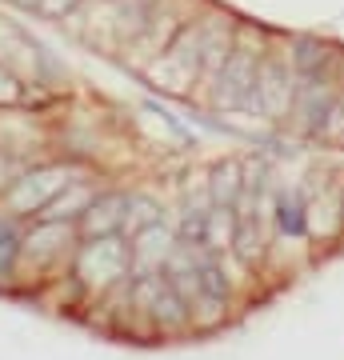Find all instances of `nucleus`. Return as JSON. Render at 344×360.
Masks as SVG:
<instances>
[{
    "label": "nucleus",
    "mask_w": 344,
    "mask_h": 360,
    "mask_svg": "<svg viewBox=\"0 0 344 360\" xmlns=\"http://www.w3.org/2000/svg\"><path fill=\"white\" fill-rule=\"evenodd\" d=\"M80 0H40V13L44 16H68Z\"/></svg>",
    "instance_id": "nucleus-13"
},
{
    "label": "nucleus",
    "mask_w": 344,
    "mask_h": 360,
    "mask_svg": "<svg viewBox=\"0 0 344 360\" xmlns=\"http://www.w3.org/2000/svg\"><path fill=\"white\" fill-rule=\"evenodd\" d=\"M177 232L168 229L165 220H156V224H148V229L132 232V276H153V272H165L168 264V252L177 248Z\"/></svg>",
    "instance_id": "nucleus-4"
},
{
    "label": "nucleus",
    "mask_w": 344,
    "mask_h": 360,
    "mask_svg": "<svg viewBox=\"0 0 344 360\" xmlns=\"http://www.w3.org/2000/svg\"><path fill=\"white\" fill-rule=\"evenodd\" d=\"M125 208H128V196L125 193H101L84 208L80 217V232L84 236H113V232H125Z\"/></svg>",
    "instance_id": "nucleus-7"
},
{
    "label": "nucleus",
    "mask_w": 344,
    "mask_h": 360,
    "mask_svg": "<svg viewBox=\"0 0 344 360\" xmlns=\"http://www.w3.org/2000/svg\"><path fill=\"white\" fill-rule=\"evenodd\" d=\"M156 220H165V212H160V205H156L153 196H144V193H132V196H128L125 232H141V229H148V224H156Z\"/></svg>",
    "instance_id": "nucleus-11"
},
{
    "label": "nucleus",
    "mask_w": 344,
    "mask_h": 360,
    "mask_svg": "<svg viewBox=\"0 0 344 360\" xmlns=\"http://www.w3.org/2000/svg\"><path fill=\"white\" fill-rule=\"evenodd\" d=\"M96 200V193H92L89 184H64L60 193L52 196L49 205L40 208L37 220H80L84 217V208Z\"/></svg>",
    "instance_id": "nucleus-10"
},
{
    "label": "nucleus",
    "mask_w": 344,
    "mask_h": 360,
    "mask_svg": "<svg viewBox=\"0 0 344 360\" xmlns=\"http://www.w3.org/2000/svg\"><path fill=\"white\" fill-rule=\"evenodd\" d=\"M344 232V184L332 180L329 188L308 196V236L312 240H336Z\"/></svg>",
    "instance_id": "nucleus-5"
},
{
    "label": "nucleus",
    "mask_w": 344,
    "mask_h": 360,
    "mask_svg": "<svg viewBox=\"0 0 344 360\" xmlns=\"http://www.w3.org/2000/svg\"><path fill=\"white\" fill-rule=\"evenodd\" d=\"M272 224L284 236H308V196L300 188H281L272 200Z\"/></svg>",
    "instance_id": "nucleus-8"
},
{
    "label": "nucleus",
    "mask_w": 344,
    "mask_h": 360,
    "mask_svg": "<svg viewBox=\"0 0 344 360\" xmlns=\"http://www.w3.org/2000/svg\"><path fill=\"white\" fill-rule=\"evenodd\" d=\"M296 84H300V77L293 68V56L288 52H265V60L256 68V89H253L248 112L268 120V124H288Z\"/></svg>",
    "instance_id": "nucleus-2"
},
{
    "label": "nucleus",
    "mask_w": 344,
    "mask_h": 360,
    "mask_svg": "<svg viewBox=\"0 0 344 360\" xmlns=\"http://www.w3.org/2000/svg\"><path fill=\"white\" fill-rule=\"evenodd\" d=\"M260 60H265L260 37L248 32V28H236V44H232L229 60L220 68V77L212 80V108H217V112H248Z\"/></svg>",
    "instance_id": "nucleus-1"
},
{
    "label": "nucleus",
    "mask_w": 344,
    "mask_h": 360,
    "mask_svg": "<svg viewBox=\"0 0 344 360\" xmlns=\"http://www.w3.org/2000/svg\"><path fill=\"white\" fill-rule=\"evenodd\" d=\"M20 101V80L4 68V60H0V104H16Z\"/></svg>",
    "instance_id": "nucleus-12"
},
{
    "label": "nucleus",
    "mask_w": 344,
    "mask_h": 360,
    "mask_svg": "<svg viewBox=\"0 0 344 360\" xmlns=\"http://www.w3.org/2000/svg\"><path fill=\"white\" fill-rule=\"evenodd\" d=\"M241 193H244V160H220V165L208 172L212 208H236Z\"/></svg>",
    "instance_id": "nucleus-9"
},
{
    "label": "nucleus",
    "mask_w": 344,
    "mask_h": 360,
    "mask_svg": "<svg viewBox=\"0 0 344 360\" xmlns=\"http://www.w3.org/2000/svg\"><path fill=\"white\" fill-rule=\"evenodd\" d=\"M64 180H68V168H40V172L25 176L20 184H13L8 208H13V212H40V208L64 188Z\"/></svg>",
    "instance_id": "nucleus-6"
},
{
    "label": "nucleus",
    "mask_w": 344,
    "mask_h": 360,
    "mask_svg": "<svg viewBox=\"0 0 344 360\" xmlns=\"http://www.w3.org/2000/svg\"><path fill=\"white\" fill-rule=\"evenodd\" d=\"M77 276L84 284H101V288H113L116 281H128L132 276V252L125 248V232L92 236L89 245L77 252Z\"/></svg>",
    "instance_id": "nucleus-3"
},
{
    "label": "nucleus",
    "mask_w": 344,
    "mask_h": 360,
    "mask_svg": "<svg viewBox=\"0 0 344 360\" xmlns=\"http://www.w3.org/2000/svg\"><path fill=\"white\" fill-rule=\"evenodd\" d=\"M20 8H40V0H16Z\"/></svg>",
    "instance_id": "nucleus-14"
}]
</instances>
